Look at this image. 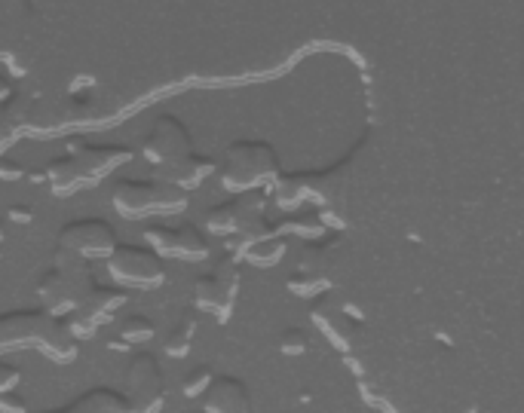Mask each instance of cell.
Instances as JSON below:
<instances>
[{
    "label": "cell",
    "instance_id": "obj_1",
    "mask_svg": "<svg viewBox=\"0 0 524 413\" xmlns=\"http://www.w3.org/2000/svg\"><path fill=\"white\" fill-rule=\"evenodd\" d=\"M114 202L126 215H163L172 209H181L187 202L181 187L154 184V181H123L114 190Z\"/></svg>",
    "mask_w": 524,
    "mask_h": 413
},
{
    "label": "cell",
    "instance_id": "obj_2",
    "mask_svg": "<svg viewBox=\"0 0 524 413\" xmlns=\"http://www.w3.org/2000/svg\"><path fill=\"white\" fill-rule=\"evenodd\" d=\"M108 270L120 285H135V288H157L166 279L163 261L138 245H114L108 254Z\"/></svg>",
    "mask_w": 524,
    "mask_h": 413
},
{
    "label": "cell",
    "instance_id": "obj_3",
    "mask_svg": "<svg viewBox=\"0 0 524 413\" xmlns=\"http://www.w3.org/2000/svg\"><path fill=\"white\" fill-rule=\"evenodd\" d=\"M126 383H129V401L141 410H157L163 401V371L160 361L151 352H135L129 368H126Z\"/></svg>",
    "mask_w": 524,
    "mask_h": 413
},
{
    "label": "cell",
    "instance_id": "obj_4",
    "mask_svg": "<svg viewBox=\"0 0 524 413\" xmlns=\"http://www.w3.org/2000/svg\"><path fill=\"white\" fill-rule=\"evenodd\" d=\"M148 242L163 251V254H172L178 261H203L209 254V242L206 236L197 230V227H163V224H154L148 227Z\"/></svg>",
    "mask_w": 524,
    "mask_h": 413
},
{
    "label": "cell",
    "instance_id": "obj_5",
    "mask_svg": "<svg viewBox=\"0 0 524 413\" xmlns=\"http://www.w3.org/2000/svg\"><path fill=\"white\" fill-rule=\"evenodd\" d=\"M236 282H240V273H236V267L230 261L218 264L215 270H209L206 276L197 279V303L203 309H209V313L215 316H227V309L236 297Z\"/></svg>",
    "mask_w": 524,
    "mask_h": 413
},
{
    "label": "cell",
    "instance_id": "obj_6",
    "mask_svg": "<svg viewBox=\"0 0 524 413\" xmlns=\"http://www.w3.org/2000/svg\"><path fill=\"white\" fill-rule=\"evenodd\" d=\"M62 245L80 251V254H111L117 245V233L108 221L99 218H86L62 227Z\"/></svg>",
    "mask_w": 524,
    "mask_h": 413
},
{
    "label": "cell",
    "instance_id": "obj_7",
    "mask_svg": "<svg viewBox=\"0 0 524 413\" xmlns=\"http://www.w3.org/2000/svg\"><path fill=\"white\" fill-rule=\"evenodd\" d=\"M255 144H236L230 147V157H227V169H224V181L230 184V190H246L255 178L273 172V153L267 150L261 160L252 157Z\"/></svg>",
    "mask_w": 524,
    "mask_h": 413
},
{
    "label": "cell",
    "instance_id": "obj_8",
    "mask_svg": "<svg viewBox=\"0 0 524 413\" xmlns=\"http://www.w3.org/2000/svg\"><path fill=\"white\" fill-rule=\"evenodd\" d=\"M184 150H187V135L175 120H160L154 135L145 141V157H151L157 166L175 163Z\"/></svg>",
    "mask_w": 524,
    "mask_h": 413
},
{
    "label": "cell",
    "instance_id": "obj_9",
    "mask_svg": "<svg viewBox=\"0 0 524 413\" xmlns=\"http://www.w3.org/2000/svg\"><path fill=\"white\" fill-rule=\"evenodd\" d=\"M206 410H249V392L236 377H212L203 392Z\"/></svg>",
    "mask_w": 524,
    "mask_h": 413
},
{
    "label": "cell",
    "instance_id": "obj_10",
    "mask_svg": "<svg viewBox=\"0 0 524 413\" xmlns=\"http://www.w3.org/2000/svg\"><path fill=\"white\" fill-rule=\"evenodd\" d=\"M120 303H126V288H111V285H95V288H89V294L83 297V313L92 319V322H102V319H108L114 309L120 306Z\"/></svg>",
    "mask_w": 524,
    "mask_h": 413
},
{
    "label": "cell",
    "instance_id": "obj_11",
    "mask_svg": "<svg viewBox=\"0 0 524 413\" xmlns=\"http://www.w3.org/2000/svg\"><path fill=\"white\" fill-rule=\"evenodd\" d=\"M132 401L114 389H89L86 395L74 398L68 410H129Z\"/></svg>",
    "mask_w": 524,
    "mask_h": 413
},
{
    "label": "cell",
    "instance_id": "obj_12",
    "mask_svg": "<svg viewBox=\"0 0 524 413\" xmlns=\"http://www.w3.org/2000/svg\"><path fill=\"white\" fill-rule=\"evenodd\" d=\"M194 334H197V322H194V316H190V313H184V316L169 328V334H166V340H163L166 352L175 355V358L187 355L190 346H194Z\"/></svg>",
    "mask_w": 524,
    "mask_h": 413
},
{
    "label": "cell",
    "instance_id": "obj_13",
    "mask_svg": "<svg viewBox=\"0 0 524 413\" xmlns=\"http://www.w3.org/2000/svg\"><path fill=\"white\" fill-rule=\"evenodd\" d=\"M40 297L50 300V309H56V313H65V309H74V297L71 291L65 288V279L59 273H50L40 279Z\"/></svg>",
    "mask_w": 524,
    "mask_h": 413
},
{
    "label": "cell",
    "instance_id": "obj_14",
    "mask_svg": "<svg viewBox=\"0 0 524 413\" xmlns=\"http://www.w3.org/2000/svg\"><path fill=\"white\" fill-rule=\"evenodd\" d=\"M123 343H148L154 337V322L148 316H126L120 325Z\"/></svg>",
    "mask_w": 524,
    "mask_h": 413
},
{
    "label": "cell",
    "instance_id": "obj_15",
    "mask_svg": "<svg viewBox=\"0 0 524 413\" xmlns=\"http://www.w3.org/2000/svg\"><path fill=\"white\" fill-rule=\"evenodd\" d=\"M307 346H310V337L304 328H285L279 334V349L285 355H301V352H307Z\"/></svg>",
    "mask_w": 524,
    "mask_h": 413
},
{
    "label": "cell",
    "instance_id": "obj_16",
    "mask_svg": "<svg viewBox=\"0 0 524 413\" xmlns=\"http://www.w3.org/2000/svg\"><path fill=\"white\" fill-rule=\"evenodd\" d=\"M285 251V245L279 242V239H261L255 248H249V261H255V264H276V257Z\"/></svg>",
    "mask_w": 524,
    "mask_h": 413
},
{
    "label": "cell",
    "instance_id": "obj_17",
    "mask_svg": "<svg viewBox=\"0 0 524 413\" xmlns=\"http://www.w3.org/2000/svg\"><path fill=\"white\" fill-rule=\"evenodd\" d=\"M212 383V371L206 368V365H200V368H194L187 377H184V395L187 398H197V395H203L206 392V386Z\"/></svg>",
    "mask_w": 524,
    "mask_h": 413
},
{
    "label": "cell",
    "instance_id": "obj_18",
    "mask_svg": "<svg viewBox=\"0 0 524 413\" xmlns=\"http://www.w3.org/2000/svg\"><path fill=\"white\" fill-rule=\"evenodd\" d=\"M19 380H22L19 368H16V365H7V361H0V392H10V389H16V386H19Z\"/></svg>",
    "mask_w": 524,
    "mask_h": 413
},
{
    "label": "cell",
    "instance_id": "obj_19",
    "mask_svg": "<svg viewBox=\"0 0 524 413\" xmlns=\"http://www.w3.org/2000/svg\"><path fill=\"white\" fill-rule=\"evenodd\" d=\"M25 407H28V404H25V398L16 395V389L0 392V410H4V413H19V410H25Z\"/></svg>",
    "mask_w": 524,
    "mask_h": 413
},
{
    "label": "cell",
    "instance_id": "obj_20",
    "mask_svg": "<svg viewBox=\"0 0 524 413\" xmlns=\"http://www.w3.org/2000/svg\"><path fill=\"white\" fill-rule=\"evenodd\" d=\"M7 218H10V221H16V224H28V221L34 218V212H31V205H10Z\"/></svg>",
    "mask_w": 524,
    "mask_h": 413
},
{
    "label": "cell",
    "instance_id": "obj_21",
    "mask_svg": "<svg viewBox=\"0 0 524 413\" xmlns=\"http://www.w3.org/2000/svg\"><path fill=\"white\" fill-rule=\"evenodd\" d=\"M0 178H4V181L22 178V166H16L13 160H0Z\"/></svg>",
    "mask_w": 524,
    "mask_h": 413
}]
</instances>
